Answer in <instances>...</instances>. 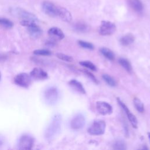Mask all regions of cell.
<instances>
[{
	"instance_id": "6da1fadb",
	"label": "cell",
	"mask_w": 150,
	"mask_h": 150,
	"mask_svg": "<svg viewBox=\"0 0 150 150\" xmlns=\"http://www.w3.org/2000/svg\"><path fill=\"white\" fill-rule=\"evenodd\" d=\"M62 124V116L57 114L54 115L45 132V137L47 141H52L59 134Z\"/></svg>"
},
{
	"instance_id": "7a4b0ae2",
	"label": "cell",
	"mask_w": 150,
	"mask_h": 150,
	"mask_svg": "<svg viewBox=\"0 0 150 150\" xmlns=\"http://www.w3.org/2000/svg\"><path fill=\"white\" fill-rule=\"evenodd\" d=\"M43 96L47 104L49 105H54L59 100V92L56 87L54 86L49 87L45 90Z\"/></svg>"
},
{
	"instance_id": "3957f363",
	"label": "cell",
	"mask_w": 150,
	"mask_h": 150,
	"mask_svg": "<svg viewBox=\"0 0 150 150\" xmlns=\"http://www.w3.org/2000/svg\"><path fill=\"white\" fill-rule=\"evenodd\" d=\"M105 122L102 120H96L88 128V132L91 135H103L105 130Z\"/></svg>"
},
{
	"instance_id": "277c9868",
	"label": "cell",
	"mask_w": 150,
	"mask_h": 150,
	"mask_svg": "<svg viewBox=\"0 0 150 150\" xmlns=\"http://www.w3.org/2000/svg\"><path fill=\"white\" fill-rule=\"evenodd\" d=\"M34 143V138L28 134H25L21 135L19 139L18 148L22 150H29L32 148Z\"/></svg>"
},
{
	"instance_id": "5b68a950",
	"label": "cell",
	"mask_w": 150,
	"mask_h": 150,
	"mask_svg": "<svg viewBox=\"0 0 150 150\" xmlns=\"http://www.w3.org/2000/svg\"><path fill=\"white\" fill-rule=\"evenodd\" d=\"M14 83L22 87L28 88L32 82V77L26 73H21L16 75L13 79Z\"/></svg>"
},
{
	"instance_id": "8992f818",
	"label": "cell",
	"mask_w": 150,
	"mask_h": 150,
	"mask_svg": "<svg viewBox=\"0 0 150 150\" xmlns=\"http://www.w3.org/2000/svg\"><path fill=\"white\" fill-rule=\"evenodd\" d=\"M116 30L115 25L110 21H103L98 29L99 33L103 36H108L113 34Z\"/></svg>"
},
{
	"instance_id": "52a82bcc",
	"label": "cell",
	"mask_w": 150,
	"mask_h": 150,
	"mask_svg": "<svg viewBox=\"0 0 150 150\" xmlns=\"http://www.w3.org/2000/svg\"><path fill=\"white\" fill-rule=\"evenodd\" d=\"M117 101L118 104H119V105L122 108V109L124 110V111L125 112L131 124L132 125V126L135 128H137V126H138V120L136 118V117L130 111V110H129V108L127 107V106L121 100H120L119 98H117Z\"/></svg>"
},
{
	"instance_id": "ba28073f",
	"label": "cell",
	"mask_w": 150,
	"mask_h": 150,
	"mask_svg": "<svg viewBox=\"0 0 150 150\" xmlns=\"http://www.w3.org/2000/svg\"><path fill=\"white\" fill-rule=\"evenodd\" d=\"M86 122V119L84 116L81 114H77L72 118L70 122V127L73 129H79L82 128Z\"/></svg>"
},
{
	"instance_id": "9c48e42d",
	"label": "cell",
	"mask_w": 150,
	"mask_h": 150,
	"mask_svg": "<svg viewBox=\"0 0 150 150\" xmlns=\"http://www.w3.org/2000/svg\"><path fill=\"white\" fill-rule=\"evenodd\" d=\"M96 110L99 114L103 115L110 114L112 112V106L109 103L105 101H97Z\"/></svg>"
},
{
	"instance_id": "30bf717a",
	"label": "cell",
	"mask_w": 150,
	"mask_h": 150,
	"mask_svg": "<svg viewBox=\"0 0 150 150\" xmlns=\"http://www.w3.org/2000/svg\"><path fill=\"white\" fill-rule=\"evenodd\" d=\"M57 8L53 4L48 1L44 2L42 5L43 12L46 15L52 17L57 16Z\"/></svg>"
},
{
	"instance_id": "8fae6325",
	"label": "cell",
	"mask_w": 150,
	"mask_h": 150,
	"mask_svg": "<svg viewBox=\"0 0 150 150\" xmlns=\"http://www.w3.org/2000/svg\"><path fill=\"white\" fill-rule=\"evenodd\" d=\"M32 79L36 80H44L48 78L47 73L42 69L35 67L30 73Z\"/></svg>"
},
{
	"instance_id": "7c38bea8",
	"label": "cell",
	"mask_w": 150,
	"mask_h": 150,
	"mask_svg": "<svg viewBox=\"0 0 150 150\" xmlns=\"http://www.w3.org/2000/svg\"><path fill=\"white\" fill-rule=\"evenodd\" d=\"M15 13L18 17L21 18L22 20H28L34 22H36L38 21V19L35 15L21 9L17 8L16 9H15Z\"/></svg>"
},
{
	"instance_id": "4fadbf2b",
	"label": "cell",
	"mask_w": 150,
	"mask_h": 150,
	"mask_svg": "<svg viewBox=\"0 0 150 150\" xmlns=\"http://www.w3.org/2000/svg\"><path fill=\"white\" fill-rule=\"evenodd\" d=\"M48 35L53 40H60L64 38L63 31L57 27H52L48 30Z\"/></svg>"
},
{
	"instance_id": "5bb4252c",
	"label": "cell",
	"mask_w": 150,
	"mask_h": 150,
	"mask_svg": "<svg viewBox=\"0 0 150 150\" xmlns=\"http://www.w3.org/2000/svg\"><path fill=\"white\" fill-rule=\"evenodd\" d=\"M28 31L30 36L33 38H39L42 33V29L36 23H33L28 26Z\"/></svg>"
},
{
	"instance_id": "9a60e30c",
	"label": "cell",
	"mask_w": 150,
	"mask_h": 150,
	"mask_svg": "<svg viewBox=\"0 0 150 150\" xmlns=\"http://www.w3.org/2000/svg\"><path fill=\"white\" fill-rule=\"evenodd\" d=\"M57 16H59L62 20L67 22H70L72 19L70 12L66 8L62 7L57 8Z\"/></svg>"
},
{
	"instance_id": "2e32d148",
	"label": "cell",
	"mask_w": 150,
	"mask_h": 150,
	"mask_svg": "<svg viewBox=\"0 0 150 150\" xmlns=\"http://www.w3.org/2000/svg\"><path fill=\"white\" fill-rule=\"evenodd\" d=\"M69 84L70 85V86H71V87L72 88H73L76 91H77L81 94H86V90H85L83 86L80 81H79L75 79H72L69 82Z\"/></svg>"
},
{
	"instance_id": "e0dca14e",
	"label": "cell",
	"mask_w": 150,
	"mask_h": 150,
	"mask_svg": "<svg viewBox=\"0 0 150 150\" xmlns=\"http://www.w3.org/2000/svg\"><path fill=\"white\" fill-rule=\"evenodd\" d=\"M135 40V38L133 35L131 33H128L124 36H122L120 39V43L124 46H129L131 44H132Z\"/></svg>"
},
{
	"instance_id": "ac0fdd59",
	"label": "cell",
	"mask_w": 150,
	"mask_h": 150,
	"mask_svg": "<svg viewBox=\"0 0 150 150\" xmlns=\"http://www.w3.org/2000/svg\"><path fill=\"white\" fill-rule=\"evenodd\" d=\"M129 4L131 7L137 12H141L144 6L141 0H129Z\"/></svg>"
},
{
	"instance_id": "d6986e66",
	"label": "cell",
	"mask_w": 150,
	"mask_h": 150,
	"mask_svg": "<svg viewBox=\"0 0 150 150\" xmlns=\"http://www.w3.org/2000/svg\"><path fill=\"white\" fill-rule=\"evenodd\" d=\"M118 62L120 65L128 73H131L132 71V68L131 63L128 60L125 58L121 57L118 60Z\"/></svg>"
},
{
	"instance_id": "ffe728a7",
	"label": "cell",
	"mask_w": 150,
	"mask_h": 150,
	"mask_svg": "<svg viewBox=\"0 0 150 150\" xmlns=\"http://www.w3.org/2000/svg\"><path fill=\"white\" fill-rule=\"evenodd\" d=\"M101 53L107 59L110 60H114L115 56L112 50L107 47H101L100 49Z\"/></svg>"
},
{
	"instance_id": "44dd1931",
	"label": "cell",
	"mask_w": 150,
	"mask_h": 150,
	"mask_svg": "<svg viewBox=\"0 0 150 150\" xmlns=\"http://www.w3.org/2000/svg\"><path fill=\"white\" fill-rule=\"evenodd\" d=\"M133 103L136 110L140 113H143L145 111L144 105L141 100L137 97H135L133 100Z\"/></svg>"
},
{
	"instance_id": "7402d4cb",
	"label": "cell",
	"mask_w": 150,
	"mask_h": 150,
	"mask_svg": "<svg viewBox=\"0 0 150 150\" xmlns=\"http://www.w3.org/2000/svg\"><path fill=\"white\" fill-rule=\"evenodd\" d=\"M113 148L117 150H124L127 149L125 141L122 139H118L115 141L113 144Z\"/></svg>"
},
{
	"instance_id": "603a6c76",
	"label": "cell",
	"mask_w": 150,
	"mask_h": 150,
	"mask_svg": "<svg viewBox=\"0 0 150 150\" xmlns=\"http://www.w3.org/2000/svg\"><path fill=\"white\" fill-rule=\"evenodd\" d=\"M74 28L76 31L79 32H82V33L87 32L88 29V26H87V25H86L83 22L76 23L74 25Z\"/></svg>"
},
{
	"instance_id": "cb8c5ba5",
	"label": "cell",
	"mask_w": 150,
	"mask_h": 150,
	"mask_svg": "<svg viewBox=\"0 0 150 150\" xmlns=\"http://www.w3.org/2000/svg\"><path fill=\"white\" fill-rule=\"evenodd\" d=\"M103 80L110 86L111 87H115L116 86V82L115 80L110 75L107 74H104L102 76Z\"/></svg>"
},
{
	"instance_id": "d4e9b609",
	"label": "cell",
	"mask_w": 150,
	"mask_h": 150,
	"mask_svg": "<svg viewBox=\"0 0 150 150\" xmlns=\"http://www.w3.org/2000/svg\"><path fill=\"white\" fill-rule=\"evenodd\" d=\"M0 25L5 28L10 29L13 26V23L12 21L6 18H0Z\"/></svg>"
},
{
	"instance_id": "484cf974",
	"label": "cell",
	"mask_w": 150,
	"mask_h": 150,
	"mask_svg": "<svg viewBox=\"0 0 150 150\" xmlns=\"http://www.w3.org/2000/svg\"><path fill=\"white\" fill-rule=\"evenodd\" d=\"M80 64L87 67L88 69H89L90 70H92V71H96L97 70V68L96 67V66L91 62L88 61V60H84V61H81L79 62Z\"/></svg>"
},
{
	"instance_id": "4316f807",
	"label": "cell",
	"mask_w": 150,
	"mask_h": 150,
	"mask_svg": "<svg viewBox=\"0 0 150 150\" xmlns=\"http://www.w3.org/2000/svg\"><path fill=\"white\" fill-rule=\"evenodd\" d=\"M33 54L38 56H50L52 53L47 49H37L33 51Z\"/></svg>"
},
{
	"instance_id": "83f0119b",
	"label": "cell",
	"mask_w": 150,
	"mask_h": 150,
	"mask_svg": "<svg viewBox=\"0 0 150 150\" xmlns=\"http://www.w3.org/2000/svg\"><path fill=\"white\" fill-rule=\"evenodd\" d=\"M78 43L83 48L87 49L90 50L94 49V45L92 43H89L88 42H86L84 40H79Z\"/></svg>"
},
{
	"instance_id": "f1b7e54d",
	"label": "cell",
	"mask_w": 150,
	"mask_h": 150,
	"mask_svg": "<svg viewBox=\"0 0 150 150\" xmlns=\"http://www.w3.org/2000/svg\"><path fill=\"white\" fill-rule=\"evenodd\" d=\"M56 56L60 60H64L66 62H71L73 60V59L72 57H71L70 56L67 55L66 54H63V53H58L56 54Z\"/></svg>"
},
{
	"instance_id": "f546056e",
	"label": "cell",
	"mask_w": 150,
	"mask_h": 150,
	"mask_svg": "<svg viewBox=\"0 0 150 150\" xmlns=\"http://www.w3.org/2000/svg\"><path fill=\"white\" fill-rule=\"evenodd\" d=\"M84 73H85L94 83H96V84H98V80H97V79L95 77V76H94L91 73H90V71H87V70H84Z\"/></svg>"
},
{
	"instance_id": "4dcf8cb0",
	"label": "cell",
	"mask_w": 150,
	"mask_h": 150,
	"mask_svg": "<svg viewBox=\"0 0 150 150\" xmlns=\"http://www.w3.org/2000/svg\"><path fill=\"white\" fill-rule=\"evenodd\" d=\"M3 143H4L3 139H2V138L0 137V147H1V146L2 145Z\"/></svg>"
},
{
	"instance_id": "1f68e13d",
	"label": "cell",
	"mask_w": 150,
	"mask_h": 150,
	"mask_svg": "<svg viewBox=\"0 0 150 150\" xmlns=\"http://www.w3.org/2000/svg\"><path fill=\"white\" fill-rule=\"evenodd\" d=\"M148 137L149 138V142H150V132H148Z\"/></svg>"
},
{
	"instance_id": "d6a6232c",
	"label": "cell",
	"mask_w": 150,
	"mask_h": 150,
	"mask_svg": "<svg viewBox=\"0 0 150 150\" xmlns=\"http://www.w3.org/2000/svg\"><path fill=\"white\" fill-rule=\"evenodd\" d=\"M1 73H0V80H1Z\"/></svg>"
}]
</instances>
